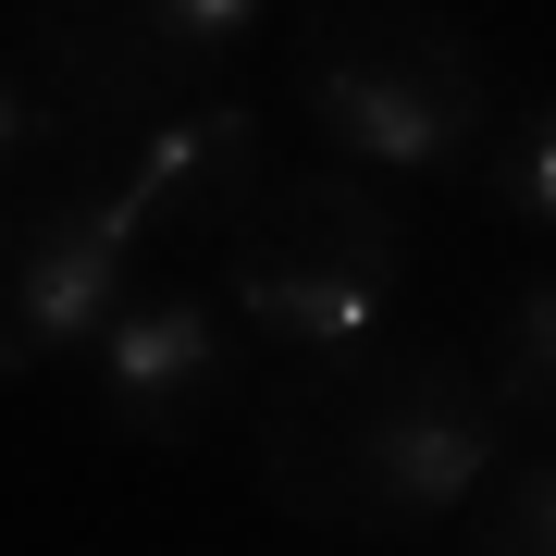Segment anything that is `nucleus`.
<instances>
[{"mask_svg": "<svg viewBox=\"0 0 556 556\" xmlns=\"http://www.w3.org/2000/svg\"><path fill=\"white\" fill-rule=\"evenodd\" d=\"M248 470L309 532H445L507 482V396L482 358L433 334H358L321 358H273L248 383Z\"/></svg>", "mask_w": 556, "mask_h": 556, "instance_id": "nucleus-1", "label": "nucleus"}, {"mask_svg": "<svg viewBox=\"0 0 556 556\" xmlns=\"http://www.w3.org/2000/svg\"><path fill=\"white\" fill-rule=\"evenodd\" d=\"M285 87L346 174H445L495 124V62L470 25L408 0H321L285 38Z\"/></svg>", "mask_w": 556, "mask_h": 556, "instance_id": "nucleus-2", "label": "nucleus"}, {"mask_svg": "<svg viewBox=\"0 0 556 556\" xmlns=\"http://www.w3.org/2000/svg\"><path fill=\"white\" fill-rule=\"evenodd\" d=\"M408 285V211L346 161L273 174L223 223V309H248V334L273 358H321L383 334V298Z\"/></svg>", "mask_w": 556, "mask_h": 556, "instance_id": "nucleus-3", "label": "nucleus"}, {"mask_svg": "<svg viewBox=\"0 0 556 556\" xmlns=\"http://www.w3.org/2000/svg\"><path fill=\"white\" fill-rule=\"evenodd\" d=\"M248 38H260V0H75V13H38L25 87L62 149H112L137 124L223 100Z\"/></svg>", "mask_w": 556, "mask_h": 556, "instance_id": "nucleus-4", "label": "nucleus"}, {"mask_svg": "<svg viewBox=\"0 0 556 556\" xmlns=\"http://www.w3.org/2000/svg\"><path fill=\"white\" fill-rule=\"evenodd\" d=\"M124 298H137V236L87 174L50 161L38 186L0 199V383L100 346Z\"/></svg>", "mask_w": 556, "mask_h": 556, "instance_id": "nucleus-5", "label": "nucleus"}, {"mask_svg": "<svg viewBox=\"0 0 556 556\" xmlns=\"http://www.w3.org/2000/svg\"><path fill=\"white\" fill-rule=\"evenodd\" d=\"M87 383H100V420L124 445H199L248 408V346L199 285H137L112 309V334L87 346Z\"/></svg>", "mask_w": 556, "mask_h": 556, "instance_id": "nucleus-6", "label": "nucleus"}, {"mask_svg": "<svg viewBox=\"0 0 556 556\" xmlns=\"http://www.w3.org/2000/svg\"><path fill=\"white\" fill-rule=\"evenodd\" d=\"M62 174H87L100 199L124 211V236H223L260 186V112L223 87V100L199 112H174V124H137V137H112V149H62Z\"/></svg>", "mask_w": 556, "mask_h": 556, "instance_id": "nucleus-7", "label": "nucleus"}, {"mask_svg": "<svg viewBox=\"0 0 556 556\" xmlns=\"http://www.w3.org/2000/svg\"><path fill=\"white\" fill-rule=\"evenodd\" d=\"M482 186H495V211L507 223H544L556 236V87L544 100H519L495 124V149H482Z\"/></svg>", "mask_w": 556, "mask_h": 556, "instance_id": "nucleus-8", "label": "nucleus"}, {"mask_svg": "<svg viewBox=\"0 0 556 556\" xmlns=\"http://www.w3.org/2000/svg\"><path fill=\"white\" fill-rule=\"evenodd\" d=\"M457 556H556V457H532V470H507L495 495L470 507V532H457Z\"/></svg>", "mask_w": 556, "mask_h": 556, "instance_id": "nucleus-9", "label": "nucleus"}, {"mask_svg": "<svg viewBox=\"0 0 556 556\" xmlns=\"http://www.w3.org/2000/svg\"><path fill=\"white\" fill-rule=\"evenodd\" d=\"M495 396H507V408H544V420H556V273H544L532 298L507 309V334H495Z\"/></svg>", "mask_w": 556, "mask_h": 556, "instance_id": "nucleus-10", "label": "nucleus"}, {"mask_svg": "<svg viewBox=\"0 0 556 556\" xmlns=\"http://www.w3.org/2000/svg\"><path fill=\"white\" fill-rule=\"evenodd\" d=\"M38 137H50V124H38V87H25V75H0V186L25 174V149H38Z\"/></svg>", "mask_w": 556, "mask_h": 556, "instance_id": "nucleus-11", "label": "nucleus"}]
</instances>
